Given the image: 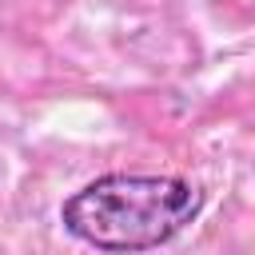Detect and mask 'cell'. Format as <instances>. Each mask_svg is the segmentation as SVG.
Masks as SVG:
<instances>
[{
    "label": "cell",
    "mask_w": 255,
    "mask_h": 255,
    "mask_svg": "<svg viewBox=\"0 0 255 255\" xmlns=\"http://www.w3.org/2000/svg\"><path fill=\"white\" fill-rule=\"evenodd\" d=\"M199 207V187L175 175H100L64 199L60 219L88 247L131 255L175 239Z\"/></svg>",
    "instance_id": "6da1fadb"
}]
</instances>
